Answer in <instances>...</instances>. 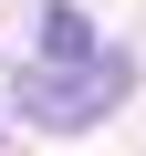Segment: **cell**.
Segmentation results:
<instances>
[{
	"instance_id": "cell-1",
	"label": "cell",
	"mask_w": 146,
	"mask_h": 156,
	"mask_svg": "<svg viewBox=\"0 0 146 156\" xmlns=\"http://www.w3.org/2000/svg\"><path fill=\"white\" fill-rule=\"evenodd\" d=\"M115 94H125V62L94 42V21L73 11V0H52V11H42V62H21V115L52 125V135H73V125H94Z\"/></svg>"
}]
</instances>
